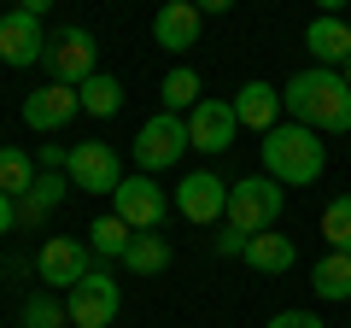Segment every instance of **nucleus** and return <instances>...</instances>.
I'll return each instance as SVG.
<instances>
[{
    "mask_svg": "<svg viewBox=\"0 0 351 328\" xmlns=\"http://www.w3.org/2000/svg\"><path fill=\"white\" fill-rule=\"evenodd\" d=\"M281 106L293 112V124L316 129V135H346L351 129V82L339 71H328V65H311V71L287 76Z\"/></svg>",
    "mask_w": 351,
    "mask_h": 328,
    "instance_id": "nucleus-1",
    "label": "nucleus"
},
{
    "mask_svg": "<svg viewBox=\"0 0 351 328\" xmlns=\"http://www.w3.org/2000/svg\"><path fill=\"white\" fill-rule=\"evenodd\" d=\"M258 147H263V176H276L281 188H311L328 164V141L304 124H276Z\"/></svg>",
    "mask_w": 351,
    "mask_h": 328,
    "instance_id": "nucleus-2",
    "label": "nucleus"
},
{
    "mask_svg": "<svg viewBox=\"0 0 351 328\" xmlns=\"http://www.w3.org/2000/svg\"><path fill=\"white\" fill-rule=\"evenodd\" d=\"M281 211H287V188H281L276 176H246L228 188V229H240V235H263V229H276Z\"/></svg>",
    "mask_w": 351,
    "mask_h": 328,
    "instance_id": "nucleus-3",
    "label": "nucleus"
},
{
    "mask_svg": "<svg viewBox=\"0 0 351 328\" xmlns=\"http://www.w3.org/2000/svg\"><path fill=\"white\" fill-rule=\"evenodd\" d=\"M188 117H176V112H158V117H147L141 124V135H135V164L147 170V176H158V170H170V164H182L188 159Z\"/></svg>",
    "mask_w": 351,
    "mask_h": 328,
    "instance_id": "nucleus-4",
    "label": "nucleus"
},
{
    "mask_svg": "<svg viewBox=\"0 0 351 328\" xmlns=\"http://www.w3.org/2000/svg\"><path fill=\"white\" fill-rule=\"evenodd\" d=\"M64 311H71V328H112L117 311H123V288H117L106 270H88V276L64 293Z\"/></svg>",
    "mask_w": 351,
    "mask_h": 328,
    "instance_id": "nucleus-5",
    "label": "nucleus"
},
{
    "mask_svg": "<svg viewBox=\"0 0 351 328\" xmlns=\"http://www.w3.org/2000/svg\"><path fill=\"white\" fill-rule=\"evenodd\" d=\"M47 76L53 82H64V89H82L88 76L100 71V47H94V36H88L82 24L59 30V36H47Z\"/></svg>",
    "mask_w": 351,
    "mask_h": 328,
    "instance_id": "nucleus-6",
    "label": "nucleus"
},
{
    "mask_svg": "<svg viewBox=\"0 0 351 328\" xmlns=\"http://www.w3.org/2000/svg\"><path fill=\"white\" fill-rule=\"evenodd\" d=\"M94 270V246L88 240H71V235H53L41 240V253H36V276L47 281V293H71L76 281Z\"/></svg>",
    "mask_w": 351,
    "mask_h": 328,
    "instance_id": "nucleus-7",
    "label": "nucleus"
},
{
    "mask_svg": "<svg viewBox=\"0 0 351 328\" xmlns=\"http://www.w3.org/2000/svg\"><path fill=\"white\" fill-rule=\"evenodd\" d=\"M112 211L123 217L135 235H147V229H158L164 217H170V194L158 188V182L141 170V176H123L117 182V194H112Z\"/></svg>",
    "mask_w": 351,
    "mask_h": 328,
    "instance_id": "nucleus-8",
    "label": "nucleus"
},
{
    "mask_svg": "<svg viewBox=\"0 0 351 328\" xmlns=\"http://www.w3.org/2000/svg\"><path fill=\"white\" fill-rule=\"evenodd\" d=\"M64 176H71V188H82V194H117L123 164H117V152L106 147V141H76Z\"/></svg>",
    "mask_w": 351,
    "mask_h": 328,
    "instance_id": "nucleus-9",
    "label": "nucleus"
},
{
    "mask_svg": "<svg viewBox=\"0 0 351 328\" xmlns=\"http://www.w3.org/2000/svg\"><path fill=\"white\" fill-rule=\"evenodd\" d=\"M41 59H47V30H41V18H29L24 6H12V12L0 18V65L29 71Z\"/></svg>",
    "mask_w": 351,
    "mask_h": 328,
    "instance_id": "nucleus-10",
    "label": "nucleus"
},
{
    "mask_svg": "<svg viewBox=\"0 0 351 328\" xmlns=\"http://www.w3.org/2000/svg\"><path fill=\"white\" fill-rule=\"evenodd\" d=\"M170 205L188 217V223H217V217L228 211V182L217 176V170H193V176L176 182Z\"/></svg>",
    "mask_w": 351,
    "mask_h": 328,
    "instance_id": "nucleus-11",
    "label": "nucleus"
},
{
    "mask_svg": "<svg viewBox=\"0 0 351 328\" xmlns=\"http://www.w3.org/2000/svg\"><path fill=\"white\" fill-rule=\"evenodd\" d=\"M240 135V117H234V100H199L188 112V141L199 152H228Z\"/></svg>",
    "mask_w": 351,
    "mask_h": 328,
    "instance_id": "nucleus-12",
    "label": "nucleus"
},
{
    "mask_svg": "<svg viewBox=\"0 0 351 328\" xmlns=\"http://www.w3.org/2000/svg\"><path fill=\"white\" fill-rule=\"evenodd\" d=\"M76 112H82V94L64 89V82H47V89L24 94V124H29V129H41V135H59V129L71 124Z\"/></svg>",
    "mask_w": 351,
    "mask_h": 328,
    "instance_id": "nucleus-13",
    "label": "nucleus"
},
{
    "mask_svg": "<svg viewBox=\"0 0 351 328\" xmlns=\"http://www.w3.org/2000/svg\"><path fill=\"white\" fill-rule=\"evenodd\" d=\"M199 24H205V12L193 0H170V6L152 12V41L164 53H188V47H199Z\"/></svg>",
    "mask_w": 351,
    "mask_h": 328,
    "instance_id": "nucleus-14",
    "label": "nucleus"
},
{
    "mask_svg": "<svg viewBox=\"0 0 351 328\" xmlns=\"http://www.w3.org/2000/svg\"><path fill=\"white\" fill-rule=\"evenodd\" d=\"M304 47H311L316 65H328V71H346L351 59V24L339 12H316L311 30H304Z\"/></svg>",
    "mask_w": 351,
    "mask_h": 328,
    "instance_id": "nucleus-15",
    "label": "nucleus"
},
{
    "mask_svg": "<svg viewBox=\"0 0 351 328\" xmlns=\"http://www.w3.org/2000/svg\"><path fill=\"white\" fill-rule=\"evenodd\" d=\"M246 270H258V276H287L293 264H299V240L293 235H276V229H263V235L246 240Z\"/></svg>",
    "mask_w": 351,
    "mask_h": 328,
    "instance_id": "nucleus-16",
    "label": "nucleus"
},
{
    "mask_svg": "<svg viewBox=\"0 0 351 328\" xmlns=\"http://www.w3.org/2000/svg\"><path fill=\"white\" fill-rule=\"evenodd\" d=\"M281 112H287V106H281V89H269V82H246V89L234 94V117L246 129H258V135H269V129L281 124Z\"/></svg>",
    "mask_w": 351,
    "mask_h": 328,
    "instance_id": "nucleus-17",
    "label": "nucleus"
},
{
    "mask_svg": "<svg viewBox=\"0 0 351 328\" xmlns=\"http://www.w3.org/2000/svg\"><path fill=\"white\" fill-rule=\"evenodd\" d=\"M311 293H316V299H328V305L351 299V253H322V258H316Z\"/></svg>",
    "mask_w": 351,
    "mask_h": 328,
    "instance_id": "nucleus-18",
    "label": "nucleus"
},
{
    "mask_svg": "<svg viewBox=\"0 0 351 328\" xmlns=\"http://www.w3.org/2000/svg\"><path fill=\"white\" fill-rule=\"evenodd\" d=\"M123 264L135 270V276H164V270H170V240H164L158 229H147V235H135V240H129Z\"/></svg>",
    "mask_w": 351,
    "mask_h": 328,
    "instance_id": "nucleus-19",
    "label": "nucleus"
},
{
    "mask_svg": "<svg viewBox=\"0 0 351 328\" xmlns=\"http://www.w3.org/2000/svg\"><path fill=\"white\" fill-rule=\"evenodd\" d=\"M158 94H164V112H193V106L205 100V89H199V71H193V65H176L170 76H164L158 82Z\"/></svg>",
    "mask_w": 351,
    "mask_h": 328,
    "instance_id": "nucleus-20",
    "label": "nucleus"
},
{
    "mask_svg": "<svg viewBox=\"0 0 351 328\" xmlns=\"http://www.w3.org/2000/svg\"><path fill=\"white\" fill-rule=\"evenodd\" d=\"M76 94H82V112H88V117H117V112H123V82L106 76V71H94Z\"/></svg>",
    "mask_w": 351,
    "mask_h": 328,
    "instance_id": "nucleus-21",
    "label": "nucleus"
},
{
    "mask_svg": "<svg viewBox=\"0 0 351 328\" xmlns=\"http://www.w3.org/2000/svg\"><path fill=\"white\" fill-rule=\"evenodd\" d=\"M36 159H29L24 147H0V194H12V200H24L29 188H36Z\"/></svg>",
    "mask_w": 351,
    "mask_h": 328,
    "instance_id": "nucleus-22",
    "label": "nucleus"
},
{
    "mask_svg": "<svg viewBox=\"0 0 351 328\" xmlns=\"http://www.w3.org/2000/svg\"><path fill=\"white\" fill-rule=\"evenodd\" d=\"M129 240H135V229L123 223V217H94V223H88V246H94V253L100 258H123L129 253Z\"/></svg>",
    "mask_w": 351,
    "mask_h": 328,
    "instance_id": "nucleus-23",
    "label": "nucleus"
},
{
    "mask_svg": "<svg viewBox=\"0 0 351 328\" xmlns=\"http://www.w3.org/2000/svg\"><path fill=\"white\" fill-rule=\"evenodd\" d=\"M322 240H328V253H351V194L322 205Z\"/></svg>",
    "mask_w": 351,
    "mask_h": 328,
    "instance_id": "nucleus-24",
    "label": "nucleus"
},
{
    "mask_svg": "<svg viewBox=\"0 0 351 328\" xmlns=\"http://www.w3.org/2000/svg\"><path fill=\"white\" fill-rule=\"evenodd\" d=\"M64 323H71V311H64L59 293H36L24 305V328H64Z\"/></svg>",
    "mask_w": 351,
    "mask_h": 328,
    "instance_id": "nucleus-25",
    "label": "nucleus"
},
{
    "mask_svg": "<svg viewBox=\"0 0 351 328\" xmlns=\"http://www.w3.org/2000/svg\"><path fill=\"white\" fill-rule=\"evenodd\" d=\"M24 200H29V205H36V211H41V217H47V211H53V205H59V200H64V176H59V170H41V176H36V188H29V194H24Z\"/></svg>",
    "mask_w": 351,
    "mask_h": 328,
    "instance_id": "nucleus-26",
    "label": "nucleus"
},
{
    "mask_svg": "<svg viewBox=\"0 0 351 328\" xmlns=\"http://www.w3.org/2000/svg\"><path fill=\"white\" fill-rule=\"evenodd\" d=\"M263 328H328V323H322L316 311H276Z\"/></svg>",
    "mask_w": 351,
    "mask_h": 328,
    "instance_id": "nucleus-27",
    "label": "nucleus"
},
{
    "mask_svg": "<svg viewBox=\"0 0 351 328\" xmlns=\"http://www.w3.org/2000/svg\"><path fill=\"white\" fill-rule=\"evenodd\" d=\"M36 164H41V170H64V164H71V152H64L59 141H47V147L36 152Z\"/></svg>",
    "mask_w": 351,
    "mask_h": 328,
    "instance_id": "nucleus-28",
    "label": "nucleus"
},
{
    "mask_svg": "<svg viewBox=\"0 0 351 328\" xmlns=\"http://www.w3.org/2000/svg\"><path fill=\"white\" fill-rule=\"evenodd\" d=\"M217 253H223V258H240V253H246V235H240V229H223V235H217Z\"/></svg>",
    "mask_w": 351,
    "mask_h": 328,
    "instance_id": "nucleus-29",
    "label": "nucleus"
},
{
    "mask_svg": "<svg viewBox=\"0 0 351 328\" xmlns=\"http://www.w3.org/2000/svg\"><path fill=\"white\" fill-rule=\"evenodd\" d=\"M12 229H18V200H12V194H0V240L12 235Z\"/></svg>",
    "mask_w": 351,
    "mask_h": 328,
    "instance_id": "nucleus-30",
    "label": "nucleus"
},
{
    "mask_svg": "<svg viewBox=\"0 0 351 328\" xmlns=\"http://www.w3.org/2000/svg\"><path fill=\"white\" fill-rule=\"evenodd\" d=\"M205 18H223V12H234V0H193Z\"/></svg>",
    "mask_w": 351,
    "mask_h": 328,
    "instance_id": "nucleus-31",
    "label": "nucleus"
},
{
    "mask_svg": "<svg viewBox=\"0 0 351 328\" xmlns=\"http://www.w3.org/2000/svg\"><path fill=\"white\" fill-rule=\"evenodd\" d=\"M18 223H24V229H36V223H41V211H36L29 200H18Z\"/></svg>",
    "mask_w": 351,
    "mask_h": 328,
    "instance_id": "nucleus-32",
    "label": "nucleus"
},
{
    "mask_svg": "<svg viewBox=\"0 0 351 328\" xmlns=\"http://www.w3.org/2000/svg\"><path fill=\"white\" fill-rule=\"evenodd\" d=\"M18 6H24L29 18H41V12H47V6H53V0H18Z\"/></svg>",
    "mask_w": 351,
    "mask_h": 328,
    "instance_id": "nucleus-33",
    "label": "nucleus"
},
{
    "mask_svg": "<svg viewBox=\"0 0 351 328\" xmlns=\"http://www.w3.org/2000/svg\"><path fill=\"white\" fill-rule=\"evenodd\" d=\"M351 0H316V12H346Z\"/></svg>",
    "mask_w": 351,
    "mask_h": 328,
    "instance_id": "nucleus-34",
    "label": "nucleus"
},
{
    "mask_svg": "<svg viewBox=\"0 0 351 328\" xmlns=\"http://www.w3.org/2000/svg\"><path fill=\"white\" fill-rule=\"evenodd\" d=\"M339 76H346V82H351V59H346V71H339Z\"/></svg>",
    "mask_w": 351,
    "mask_h": 328,
    "instance_id": "nucleus-35",
    "label": "nucleus"
},
{
    "mask_svg": "<svg viewBox=\"0 0 351 328\" xmlns=\"http://www.w3.org/2000/svg\"><path fill=\"white\" fill-rule=\"evenodd\" d=\"M158 6H170V0H158Z\"/></svg>",
    "mask_w": 351,
    "mask_h": 328,
    "instance_id": "nucleus-36",
    "label": "nucleus"
}]
</instances>
